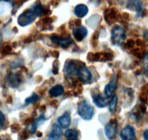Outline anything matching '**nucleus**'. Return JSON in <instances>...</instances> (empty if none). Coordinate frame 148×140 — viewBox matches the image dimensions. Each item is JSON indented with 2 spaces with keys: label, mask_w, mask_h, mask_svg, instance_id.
<instances>
[{
  "label": "nucleus",
  "mask_w": 148,
  "mask_h": 140,
  "mask_svg": "<svg viewBox=\"0 0 148 140\" xmlns=\"http://www.w3.org/2000/svg\"><path fill=\"white\" fill-rule=\"evenodd\" d=\"M143 65H144V68L146 73L148 74V53L145 55L144 60H143Z\"/></svg>",
  "instance_id": "24"
},
{
  "label": "nucleus",
  "mask_w": 148,
  "mask_h": 140,
  "mask_svg": "<svg viewBox=\"0 0 148 140\" xmlns=\"http://www.w3.org/2000/svg\"><path fill=\"white\" fill-rule=\"evenodd\" d=\"M12 50V47L10 45H5L4 47H3L2 50H1V53H2L3 55H7V54H9V53L11 52Z\"/></svg>",
  "instance_id": "23"
},
{
  "label": "nucleus",
  "mask_w": 148,
  "mask_h": 140,
  "mask_svg": "<svg viewBox=\"0 0 148 140\" xmlns=\"http://www.w3.org/2000/svg\"><path fill=\"white\" fill-rule=\"evenodd\" d=\"M122 17H124V19H129V17H130V15H129L128 13H123L122 14Z\"/></svg>",
  "instance_id": "35"
},
{
  "label": "nucleus",
  "mask_w": 148,
  "mask_h": 140,
  "mask_svg": "<svg viewBox=\"0 0 148 140\" xmlns=\"http://www.w3.org/2000/svg\"><path fill=\"white\" fill-rule=\"evenodd\" d=\"M37 17L36 14H35L34 11L33 10V9L30 8L29 9L25 10V11H23L21 14L18 17L17 19V22L20 24V26H24L28 25V24H31L34 20L36 19V17Z\"/></svg>",
  "instance_id": "2"
},
{
  "label": "nucleus",
  "mask_w": 148,
  "mask_h": 140,
  "mask_svg": "<svg viewBox=\"0 0 148 140\" xmlns=\"http://www.w3.org/2000/svg\"><path fill=\"white\" fill-rule=\"evenodd\" d=\"M78 114L84 119L89 121L94 115V109L86 100H82L78 104Z\"/></svg>",
  "instance_id": "1"
},
{
  "label": "nucleus",
  "mask_w": 148,
  "mask_h": 140,
  "mask_svg": "<svg viewBox=\"0 0 148 140\" xmlns=\"http://www.w3.org/2000/svg\"><path fill=\"white\" fill-rule=\"evenodd\" d=\"M93 101L95 103V105L99 108H104L107 105L106 101L103 97V96L101 93H99V94H98L96 96L93 98Z\"/></svg>",
  "instance_id": "16"
},
{
  "label": "nucleus",
  "mask_w": 148,
  "mask_h": 140,
  "mask_svg": "<svg viewBox=\"0 0 148 140\" xmlns=\"http://www.w3.org/2000/svg\"><path fill=\"white\" fill-rule=\"evenodd\" d=\"M145 35H146V37H147V38H148V30L145 32Z\"/></svg>",
  "instance_id": "38"
},
{
  "label": "nucleus",
  "mask_w": 148,
  "mask_h": 140,
  "mask_svg": "<svg viewBox=\"0 0 148 140\" xmlns=\"http://www.w3.org/2000/svg\"><path fill=\"white\" fill-rule=\"evenodd\" d=\"M75 14L79 18H82L86 16L88 13V8L85 4H78L75 8Z\"/></svg>",
  "instance_id": "13"
},
{
  "label": "nucleus",
  "mask_w": 148,
  "mask_h": 140,
  "mask_svg": "<svg viewBox=\"0 0 148 140\" xmlns=\"http://www.w3.org/2000/svg\"><path fill=\"white\" fill-rule=\"evenodd\" d=\"M39 100V96H38L36 93H33L31 96L28 97L27 99H25V106H27V105L30 104V103H34L36 102H37Z\"/></svg>",
  "instance_id": "19"
},
{
  "label": "nucleus",
  "mask_w": 148,
  "mask_h": 140,
  "mask_svg": "<svg viewBox=\"0 0 148 140\" xmlns=\"http://www.w3.org/2000/svg\"><path fill=\"white\" fill-rule=\"evenodd\" d=\"M4 122H5V117H4V115L3 114V113H1L0 112V129L4 126Z\"/></svg>",
  "instance_id": "26"
},
{
  "label": "nucleus",
  "mask_w": 148,
  "mask_h": 140,
  "mask_svg": "<svg viewBox=\"0 0 148 140\" xmlns=\"http://www.w3.org/2000/svg\"><path fill=\"white\" fill-rule=\"evenodd\" d=\"M64 92V89L63 86L61 85H56V86H53L51 89L49 91V95L51 97L56 98L58 96H62Z\"/></svg>",
  "instance_id": "15"
},
{
  "label": "nucleus",
  "mask_w": 148,
  "mask_h": 140,
  "mask_svg": "<svg viewBox=\"0 0 148 140\" xmlns=\"http://www.w3.org/2000/svg\"><path fill=\"white\" fill-rule=\"evenodd\" d=\"M20 81H21V80H20L19 75L14 74L10 77V83H11L12 86H13V87H16L17 86H18V85L20 84Z\"/></svg>",
  "instance_id": "20"
},
{
  "label": "nucleus",
  "mask_w": 148,
  "mask_h": 140,
  "mask_svg": "<svg viewBox=\"0 0 148 140\" xmlns=\"http://www.w3.org/2000/svg\"><path fill=\"white\" fill-rule=\"evenodd\" d=\"M132 54L134 55V56H136L138 58H143V57H145V53L143 50H142L141 49H134L132 51Z\"/></svg>",
  "instance_id": "21"
},
{
  "label": "nucleus",
  "mask_w": 148,
  "mask_h": 140,
  "mask_svg": "<svg viewBox=\"0 0 148 140\" xmlns=\"http://www.w3.org/2000/svg\"><path fill=\"white\" fill-rule=\"evenodd\" d=\"M118 123L116 120L112 119L105 126V134L108 139H113L115 138L117 133Z\"/></svg>",
  "instance_id": "4"
},
{
  "label": "nucleus",
  "mask_w": 148,
  "mask_h": 140,
  "mask_svg": "<svg viewBox=\"0 0 148 140\" xmlns=\"http://www.w3.org/2000/svg\"><path fill=\"white\" fill-rule=\"evenodd\" d=\"M77 75L79 77V79L81 81L84 82V83H88L90 80H91V73L89 70V69H88L86 68V66L84 64H82L79 67L77 70Z\"/></svg>",
  "instance_id": "5"
},
{
  "label": "nucleus",
  "mask_w": 148,
  "mask_h": 140,
  "mask_svg": "<svg viewBox=\"0 0 148 140\" xmlns=\"http://www.w3.org/2000/svg\"><path fill=\"white\" fill-rule=\"evenodd\" d=\"M117 18V11L116 9L113 8L111 9H107L105 12L106 21L109 24H112L116 21Z\"/></svg>",
  "instance_id": "14"
},
{
  "label": "nucleus",
  "mask_w": 148,
  "mask_h": 140,
  "mask_svg": "<svg viewBox=\"0 0 148 140\" xmlns=\"http://www.w3.org/2000/svg\"><path fill=\"white\" fill-rule=\"evenodd\" d=\"M126 38L125 30L120 26H115L111 31V40L114 45H119Z\"/></svg>",
  "instance_id": "3"
},
{
  "label": "nucleus",
  "mask_w": 148,
  "mask_h": 140,
  "mask_svg": "<svg viewBox=\"0 0 148 140\" xmlns=\"http://www.w3.org/2000/svg\"><path fill=\"white\" fill-rule=\"evenodd\" d=\"M80 24H81V21L79 20H75V21H74V24H75V26L79 27V26L80 25Z\"/></svg>",
  "instance_id": "32"
},
{
  "label": "nucleus",
  "mask_w": 148,
  "mask_h": 140,
  "mask_svg": "<svg viewBox=\"0 0 148 140\" xmlns=\"http://www.w3.org/2000/svg\"><path fill=\"white\" fill-rule=\"evenodd\" d=\"M62 130L61 126L58 124H53L52 127V130L49 134L48 139L49 140H62Z\"/></svg>",
  "instance_id": "7"
},
{
  "label": "nucleus",
  "mask_w": 148,
  "mask_h": 140,
  "mask_svg": "<svg viewBox=\"0 0 148 140\" xmlns=\"http://www.w3.org/2000/svg\"><path fill=\"white\" fill-rule=\"evenodd\" d=\"M33 122H34V121H33V118L30 117V118H28V119H26L25 122V124L29 125V124H33Z\"/></svg>",
  "instance_id": "28"
},
{
  "label": "nucleus",
  "mask_w": 148,
  "mask_h": 140,
  "mask_svg": "<svg viewBox=\"0 0 148 140\" xmlns=\"http://www.w3.org/2000/svg\"><path fill=\"white\" fill-rule=\"evenodd\" d=\"M27 1V0H21L22 3H23V1Z\"/></svg>",
  "instance_id": "39"
},
{
  "label": "nucleus",
  "mask_w": 148,
  "mask_h": 140,
  "mask_svg": "<svg viewBox=\"0 0 148 140\" xmlns=\"http://www.w3.org/2000/svg\"><path fill=\"white\" fill-rule=\"evenodd\" d=\"M40 111H41V112H44V111H46V106H44V105L42 106L41 107H40Z\"/></svg>",
  "instance_id": "36"
},
{
  "label": "nucleus",
  "mask_w": 148,
  "mask_h": 140,
  "mask_svg": "<svg viewBox=\"0 0 148 140\" xmlns=\"http://www.w3.org/2000/svg\"><path fill=\"white\" fill-rule=\"evenodd\" d=\"M134 45H135V43H134V41L133 40H129L125 44L126 47L129 49L132 48V47H134Z\"/></svg>",
  "instance_id": "25"
},
{
  "label": "nucleus",
  "mask_w": 148,
  "mask_h": 140,
  "mask_svg": "<svg viewBox=\"0 0 148 140\" xmlns=\"http://www.w3.org/2000/svg\"><path fill=\"white\" fill-rule=\"evenodd\" d=\"M116 89V77H114L111 80V81L106 86L105 90H104L106 96L107 98L111 97L114 95Z\"/></svg>",
  "instance_id": "11"
},
{
  "label": "nucleus",
  "mask_w": 148,
  "mask_h": 140,
  "mask_svg": "<svg viewBox=\"0 0 148 140\" xmlns=\"http://www.w3.org/2000/svg\"><path fill=\"white\" fill-rule=\"evenodd\" d=\"M11 129L13 132H17L20 129V125L17 124H14L12 125Z\"/></svg>",
  "instance_id": "27"
},
{
  "label": "nucleus",
  "mask_w": 148,
  "mask_h": 140,
  "mask_svg": "<svg viewBox=\"0 0 148 140\" xmlns=\"http://www.w3.org/2000/svg\"><path fill=\"white\" fill-rule=\"evenodd\" d=\"M122 140H136L135 130L131 126H127L121 130L120 133Z\"/></svg>",
  "instance_id": "6"
},
{
  "label": "nucleus",
  "mask_w": 148,
  "mask_h": 140,
  "mask_svg": "<svg viewBox=\"0 0 148 140\" xmlns=\"http://www.w3.org/2000/svg\"><path fill=\"white\" fill-rule=\"evenodd\" d=\"M88 34V30L85 27H79L74 29L73 35L75 40L78 42H81Z\"/></svg>",
  "instance_id": "9"
},
{
  "label": "nucleus",
  "mask_w": 148,
  "mask_h": 140,
  "mask_svg": "<svg viewBox=\"0 0 148 140\" xmlns=\"http://www.w3.org/2000/svg\"><path fill=\"white\" fill-rule=\"evenodd\" d=\"M58 123L60 125L61 128L62 129H67L71 124V118L70 114L69 112H65L62 116H59L57 119Z\"/></svg>",
  "instance_id": "8"
},
{
  "label": "nucleus",
  "mask_w": 148,
  "mask_h": 140,
  "mask_svg": "<svg viewBox=\"0 0 148 140\" xmlns=\"http://www.w3.org/2000/svg\"><path fill=\"white\" fill-rule=\"evenodd\" d=\"M136 44L137 45V46H140V47H143V46H144L145 43H144V41H143V40L138 39V40H137V42H136Z\"/></svg>",
  "instance_id": "29"
},
{
  "label": "nucleus",
  "mask_w": 148,
  "mask_h": 140,
  "mask_svg": "<svg viewBox=\"0 0 148 140\" xmlns=\"http://www.w3.org/2000/svg\"><path fill=\"white\" fill-rule=\"evenodd\" d=\"M50 104L53 107H56L58 105V101L56 100H52L50 102Z\"/></svg>",
  "instance_id": "31"
},
{
  "label": "nucleus",
  "mask_w": 148,
  "mask_h": 140,
  "mask_svg": "<svg viewBox=\"0 0 148 140\" xmlns=\"http://www.w3.org/2000/svg\"><path fill=\"white\" fill-rule=\"evenodd\" d=\"M79 67H77L76 63L74 61L68 62L66 64L64 68V72L66 76H72L74 75L77 74Z\"/></svg>",
  "instance_id": "10"
},
{
  "label": "nucleus",
  "mask_w": 148,
  "mask_h": 140,
  "mask_svg": "<svg viewBox=\"0 0 148 140\" xmlns=\"http://www.w3.org/2000/svg\"><path fill=\"white\" fill-rule=\"evenodd\" d=\"M37 136L38 137H42V133H41V132H38V133L37 134Z\"/></svg>",
  "instance_id": "37"
},
{
  "label": "nucleus",
  "mask_w": 148,
  "mask_h": 140,
  "mask_svg": "<svg viewBox=\"0 0 148 140\" xmlns=\"http://www.w3.org/2000/svg\"><path fill=\"white\" fill-rule=\"evenodd\" d=\"M117 103H118V97L117 96H114L109 102V111L111 112H114L116 109Z\"/></svg>",
  "instance_id": "18"
},
{
  "label": "nucleus",
  "mask_w": 148,
  "mask_h": 140,
  "mask_svg": "<svg viewBox=\"0 0 148 140\" xmlns=\"http://www.w3.org/2000/svg\"><path fill=\"white\" fill-rule=\"evenodd\" d=\"M98 32H96L92 35V39H91V44L93 47H96L98 45Z\"/></svg>",
  "instance_id": "22"
},
{
  "label": "nucleus",
  "mask_w": 148,
  "mask_h": 140,
  "mask_svg": "<svg viewBox=\"0 0 148 140\" xmlns=\"http://www.w3.org/2000/svg\"><path fill=\"white\" fill-rule=\"evenodd\" d=\"M143 137H144L145 139L148 140V129H147V130L145 131L144 134H143Z\"/></svg>",
  "instance_id": "34"
},
{
  "label": "nucleus",
  "mask_w": 148,
  "mask_h": 140,
  "mask_svg": "<svg viewBox=\"0 0 148 140\" xmlns=\"http://www.w3.org/2000/svg\"><path fill=\"white\" fill-rule=\"evenodd\" d=\"M51 55L53 56L54 57H56V58H57V57H59V52H58V51H53L51 53Z\"/></svg>",
  "instance_id": "33"
},
{
  "label": "nucleus",
  "mask_w": 148,
  "mask_h": 140,
  "mask_svg": "<svg viewBox=\"0 0 148 140\" xmlns=\"http://www.w3.org/2000/svg\"><path fill=\"white\" fill-rule=\"evenodd\" d=\"M64 135L67 138V140H78L79 132L75 129H68L66 131Z\"/></svg>",
  "instance_id": "17"
},
{
  "label": "nucleus",
  "mask_w": 148,
  "mask_h": 140,
  "mask_svg": "<svg viewBox=\"0 0 148 140\" xmlns=\"http://www.w3.org/2000/svg\"><path fill=\"white\" fill-rule=\"evenodd\" d=\"M127 8L138 13H142L143 11V4L140 0H130L127 4Z\"/></svg>",
  "instance_id": "12"
},
{
  "label": "nucleus",
  "mask_w": 148,
  "mask_h": 140,
  "mask_svg": "<svg viewBox=\"0 0 148 140\" xmlns=\"http://www.w3.org/2000/svg\"><path fill=\"white\" fill-rule=\"evenodd\" d=\"M28 137V134H27V132H25V131H24V132L22 133V135H21V139L22 140H25Z\"/></svg>",
  "instance_id": "30"
}]
</instances>
